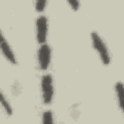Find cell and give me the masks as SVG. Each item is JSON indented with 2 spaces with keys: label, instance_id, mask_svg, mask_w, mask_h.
<instances>
[{
  "label": "cell",
  "instance_id": "cell-1",
  "mask_svg": "<svg viewBox=\"0 0 124 124\" xmlns=\"http://www.w3.org/2000/svg\"><path fill=\"white\" fill-rule=\"evenodd\" d=\"M91 42H92V46L95 48V50L97 51L100 60L102 61V63L106 66L110 64V54H109V50L107 47L106 43L104 42L103 38L97 33V32H92L91 33Z\"/></svg>",
  "mask_w": 124,
  "mask_h": 124
},
{
  "label": "cell",
  "instance_id": "cell-2",
  "mask_svg": "<svg viewBox=\"0 0 124 124\" xmlns=\"http://www.w3.org/2000/svg\"><path fill=\"white\" fill-rule=\"evenodd\" d=\"M41 90H42V99L43 103L46 106L50 105L53 100V79L50 74H45L41 79Z\"/></svg>",
  "mask_w": 124,
  "mask_h": 124
},
{
  "label": "cell",
  "instance_id": "cell-3",
  "mask_svg": "<svg viewBox=\"0 0 124 124\" xmlns=\"http://www.w3.org/2000/svg\"><path fill=\"white\" fill-rule=\"evenodd\" d=\"M51 60V49L47 44H43L38 49V65L42 71H46L49 68Z\"/></svg>",
  "mask_w": 124,
  "mask_h": 124
},
{
  "label": "cell",
  "instance_id": "cell-4",
  "mask_svg": "<svg viewBox=\"0 0 124 124\" xmlns=\"http://www.w3.org/2000/svg\"><path fill=\"white\" fill-rule=\"evenodd\" d=\"M47 36V18L46 16H40L36 19V39L40 45L46 44Z\"/></svg>",
  "mask_w": 124,
  "mask_h": 124
},
{
  "label": "cell",
  "instance_id": "cell-5",
  "mask_svg": "<svg viewBox=\"0 0 124 124\" xmlns=\"http://www.w3.org/2000/svg\"><path fill=\"white\" fill-rule=\"evenodd\" d=\"M0 50L2 52V54L4 55V57L11 63V64H14L16 65L17 63V60H16V57L11 47V46L9 45V43L7 42L5 36L3 35L2 31L0 30Z\"/></svg>",
  "mask_w": 124,
  "mask_h": 124
},
{
  "label": "cell",
  "instance_id": "cell-6",
  "mask_svg": "<svg viewBox=\"0 0 124 124\" xmlns=\"http://www.w3.org/2000/svg\"><path fill=\"white\" fill-rule=\"evenodd\" d=\"M114 90H115V95H116V100L118 104V108L122 110L123 108V84L121 81H117L114 85Z\"/></svg>",
  "mask_w": 124,
  "mask_h": 124
},
{
  "label": "cell",
  "instance_id": "cell-7",
  "mask_svg": "<svg viewBox=\"0 0 124 124\" xmlns=\"http://www.w3.org/2000/svg\"><path fill=\"white\" fill-rule=\"evenodd\" d=\"M0 106L2 107L3 110L5 111V113L7 115H12L13 114V108L12 106L10 105L8 99L6 98V96L4 95V93L0 90Z\"/></svg>",
  "mask_w": 124,
  "mask_h": 124
},
{
  "label": "cell",
  "instance_id": "cell-8",
  "mask_svg": "<svg viewBox=\"0 0 124 124\" xmlns=\"http://www.w3.org/2000/svg\"><path fill=\"white\" fill-rule=\"evenodd\" d=\"M42 124H53V114L51 110H45L42 116Z\"/></svg>",
  "mask_w": 124,
  "mask_h": 124
},
{
  "label": "cell",
  "instance_id": "cell-9",
  "mask_svg": "<svg viewBox=\"0 0 124 124\" xmlns=\"http://www.w3.org/2000/svg\"><path fill=\"white\" fill-rule=\"evenodd\" d=\"M46 5H47V2L46 0H44V1H36L35 2V10H36V12L42 13L45 10Z\"/></svg>",
  "mask_w": 124,
  "mask_h": 124
},
{
  "label": "cell",
  "instance_id": "cell-10",
  "mask_svg": "<svg viewBox=\"0 0 124 124\" xmlns=\"http://www.w3.org/2000/svg\"><path fill=\"white\" fill-rule=\"evenodd\" d=\"M68 5L74 10V11H78L79 9L80 3L78 1H68Z\"/></svg>",
  "mask_w": 124,
  "mask_h": 124
}]
</instances>
